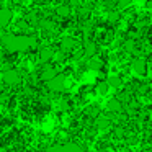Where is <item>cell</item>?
<instances>
[{"label":"cell","mask_w":152,"mask_h":152,"mask_svg":"<svg viewBox=\"0 0 152 152\" xmlns=\"http://www.w3.org/2000/svg\"><path fill=\"white\" fill-rule=\"evenodd\" d=\"M2 46L8 53H26L36 46V38L30 34H4Z\"/></svg>","instance_id":"6da1fadb"},{"label":"cell","mask_w":152,"mask_h":152,"mask_svg":"<svg viewBox=\"0 0 152 152\" xmlns=\"http://www.w3.org/2000/svg\"><path fill=\"white\" fill-rule=\"evenodd\" d=\"M66 85H67L66 77H64V75H59V74H57V75L54 77L53 80H49V82H48V88H49L51 92H54V93L64 92V90H66Z\"/></svg>","instance_id":"7a4b0ae2"},{"label":"cell","mask_w":152,"mask_h":152,"mask_svg":"<svg viewBox=\"0 0 152 152\" xmlns=\"http://www.w3.org/2000/svg\"><path fill=\"white\" fill-rule=\"evenodd\" d=\"M2 79H4V82L7 83V85H17V83L21 82V75L18 70L15 69H8L4 72V75H2Z\"/></svg>","instance_id":"3957f363"},{"label":"cell","mask_w":152,"mask_h":152,"mask_svg":"<svg viewBox=\"0 0 152 152\" xmlns=\"http://www.w3.org/2000/svg\"><path fill=\"white\" fill-rule=\"evenodd\" d=\"M56 75H57V70L54 69L53 66H44L43 69H41V74H39L41 80H44V82H49V80H53Z\"/></svg>","instance_id":"277c9868"},{"label":"cell","mask_w":152,"mask_h":152,"mask_svg":"<svg viewBox=\"0 0 152 152\" xmlns=\"http://www.w3.org/2000/svg\"><path fill=\"white\" fill-rule=\"evenodd\" d=\"M131 66H132V69H134V72H136V74H139V75H144L145 70H147L145 61H144V59H141V57H137V59L132 61Z\"/></svg>","instance_id":"5b68a950"},{"label":"cell","mask_w":152,"mask_h":152,"mask_svg":"<svg viewBox=\"0 0 152 152\" xmlns=\"http://www.w3.org/2000/svg\"><path fill=\"white\" fill-rule=\"evenodd\" d=\"M13 18V13H12L8 8H0V28H5Z\"/></svg>","instance_id":"8992f818"},{"label":"cell","mask_w":152,"mask_h":152,"mask_svg":"<svg viewBox=\"0 0 152 152\" xmlns=\"http://www.w3.org/2000/svg\"><path fill=\"white\" fill-rule=\"evenodd\" d=\"M75 46H77V41L74 39V38H64V39L61 41V51H62V53H69V51H72Z\"/></svg>","instance_id":"52a82bcc"},{"label":"cell","mask_w":152,"mask_h":152,"mask_svg":"<svg viewBox=\"0 0 152 152\" xmlns=\"http://www.w3.org/2000/svg\"><path fill=\"white\" fill-rule=\"evenodd\" d=\"M83 53H85L87 56H90V57H95V53H96V44L93 43V41L87 39L85 43H83Z\"/></svg>","instance_id":"ba28073f"},{"label":"cell","mask_w":152,"mask_h":152,"mask_svg":"<svg viewBox=\"0 0 152 152\" xmlns=\"http://www.w3.org/2000/svg\"><path fill=\"white\" fill-rule=\"evenodd\" d=\"M54 57V53L51 48H41L39 49V61L41 62H48V61H51Z\"/></svg>","instance_id":"9c48e42d"},{"label":"cell","mask_w":152,"mask_h":152,"mask_svg":"<svg viewBox=\"0 0 152 152\" xmlns=\"http://www.w3.org/2000/svg\"><path fill=\"white\" fill-rule=\"evenodd\" d=\"M106 108H108L110 111L116 113V111H119V110H121V102H119L118 98H110L108 103H106Z\"/></svg>","instance_id":"30bf717a"},{"label":"cell","mask_w":152,"mask_h":152,"mask_svg":"<svg viewBox=\"0 0 152 152\" xmlns=\"http://www.w3.org/2000/svg\"><path fill=\"white\" fill-rule=\"evenodd\" d=\"M106 85L111 87V88H119V87L123 85V80L119 79L118 75H110L108 80H106Z\"/></svg>","instance_id":"8fae6325"},{"label":"cell","mask_w":152,"mask_h":152,"mask_svg":"<svg viewBox=\"0 0 152 152\" xmlns=\"http://www.w3.org/2000/svg\"><path fill=\"white\" fill-rule=\"evenodd\" d=\"M102 66H103L102 59H98V57H90V61H88V67H90V69L98 70V69H102Z\"/></svg>","instance_id":"7c38bea8"},{"label":"cell","mask_w":152,"mask_h":152,"mask_svg":"<svg viewBox=\"0 0 152 152\" xmlns=\"http://www.w3.org/2000/svg\"><path fill=\"white\" fill-rule=\"evenodd\" d=\"M62 149L64 152H83V149L79 144H64Z\"/></svg>","instance_id":"4fadbf2b"},{"label":"cell","mask_w":152,"mask_h":152,"mask_svg":"<svg viewBox=\"0 0 152 152\" xmlns=\"http://www.w3.org/2000/svg\"><path fill=\"white\" fill-rule=\"evenodd\" d=\"M108 88L110 87L106 85V82H100L98 85H96V90H98L100 95H106V93H108Z\"/></svg>","instance_id":"5bb4252c"},{"label":"cell","mask_w":152,"mask_h":152,"mask_svg":"<svg viewBox=\"0 0 152 152\" xmlns=\"http://www.w3.org/2000/svg\"><path fill=\"white\" fill-rule=\"evenodd\" d=\"M39 25H41L43 28H46V30H51V28H54V23H53V21H49V20H41Z\"/></svg>","instance_id":"9a60e30c"},{"label":"cell","mask_w":152,"mask_h":152,"mask_svg":"<svg viewBox=\"0 0 152 152\" xmlns=\"http://www.w3.org/2000/svg\"><path fill=\"white\" fill-rule=\"evenodd\" d=\"M108 126H110V121H108V119H105V118H100V119H98V128H100V129H106Z\"/></svg>","instance_id":"2e32d148"},{"label":"cell","mask_w":152,"mask_h":152,"mask_svg":"<svg viewBox=\"0 0 152 152\" xmlns=\"http://www.w3.org/2000/svg\"><path fill=\"white\" fill-rule=\"evenodd\" d=\"M108 20H110V21H118V20H119V12H110Z\"/></svg>","instance_id":"e0dca14e"},{"label":"cell","mask_w":152,"mask_h":152,"mask_svg":"<svg viewBox=\"0 0 152 152\" xmlns=\"http://www.w3.org/2000/svg\"><path fill=\"white\" fill-rule=\"evenodd\" d=\"M57 13H59L61 17H67V15H69V7H59L57 8Z\"/></svg>","instance_id":"ac0fdd59"},{"label":"cell","mask_w":152,"mask_h":152,"mask_svg":"<svg viewBox=\"0 0 152 152\" xmlns=\"http://www.w3.org/2000/svg\"><path fill=\"white\" fill-rule=\"evenodd\" d=\"M46 152H64L62 145H53V147H49Z\"/></svg>","instance_id":"d6986e66"},{"label":"cell","mask_w":152,"mask_h":152,"mask_svg":"<svg viewBox=\"0 0 152 152\" xmlns=\"http://www.w3.org/2000/svg\"><path fill=\"white\" fill-rule=\"evenodd\" d=\"M132 48H134L132 41H128V43H126V49H128V51H132Z\"/></svg>","instance_id":"ffe728a7"},{"label":"cell","mask_w":152,"mask_h":152,"mask_svg":"<svg viewBox=\"0 0 152 152\" xmlns=\"http://www.w3.org/2000/svg\"><path fill=\"white\" fill-rule=\"evenodd\" d=\"M129 5V2H121V4L118 5V8H124V7H128Z\"/></svg>","instance_id":"44dd1931"}]
</instances>
